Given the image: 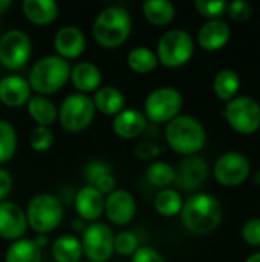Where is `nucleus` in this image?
Wrapping results in <instances>:
<instances>
[{"label": "nucleus", "instance_id": "obj_1", "mask_svg": "<svg viewBox=\"0 0 260 262\" xmlns=\"http://www.w3.org/2000/svg\"><path fill=\"white\" fill-rule=\"evenodd\" d=\"M182 226L195 235H208L222 221V206L210 193H193L181 209Z\"/></svg>", "mask_w": 260, "mask_h": 262}, {"label": "nucleus", "instance_id": "obj_2", "mask_svg": "<svg viewBox=\"0 0 260 262\" xmlns=\"http://www.w3.org/2000/svg\"><path fill=\"white\" fill-rule=\"evenodd\" d=\"M164 137L169 147L184 157L198 155L207 143V132L202 123L192 115H178L166 124Z\"/></svg>", "mask_w": 260, "mask_h": 262}, {"label": "nucleus", "instance_id": "obj_3", "mask_svg": "<svg viewBox=\"0 0 260 262\" xmlns=\"http://www.w3.org/2000/svg\"><path fill=\"white\" fill-rule=\"evenodd\" d=\"M132 32V17L126 8L107 6L93 20L92 35L95 41L106 48H120L127 41Z\"/></svg>", "mask_w": 260, "mask_h": 262}, {"label": "nucleus", "instance_id": "obj_4", "mask_svg": "<svg viewBox=\"0 0 260 262\" xmlns=\"http://www.w3.org/2000/svg\"><path fill=\"white\" fill-rule=\"evenodd\" d=\"M70 68L72 66L69 61L57 54L44 55L31 66L26 80L31 86V91H34L37 95L48 97L58 92L69 81Z\"/></svg>", "mask_w": 260, "mask_h": 262}, {"label": "nucleus", "instance_id": "obj_5", "mask_svg": "<svg viewBox=\"0 0 260 262\" xmlns=\"http://www.w3.org/2000/svg\"><path fill=\"white\" fill-rule=\"evenodd\" d=\"M26 221L37 235H48L55 230L63 220V204L51 193H38L32 196L26 207Z\"/></svg>", "mask_w": 260, "mask_h": 262}, {"label": "nucleus", "instance_id": "obj_6", "mask_svg": "<svg viewBox=\"0 0 260 262\" xmlns=\"http://www.w3.org/2000/svg\"><path fill=\"white\" fill-rule=\"evenodd\" d=\"M155 52L159 64L166 68H181L193 57L195 40L185 29H170L161 35Z\"/></svg>", "mask_w": 260, "mask_h": 262}, {"label": "nucleus", "instance_id": "obj_7", "mask_svg": "<svg viewBox=\"0 0 260 262\" xmlns=\"http://www.w3.org/2000/svg\"><path fill=\"white\" fill-rule=\"evenodd\" d=\"M184 106L182 94L170 86H161L153 89L144 100L143 114L147 121L152 123H169L178 115H181Z\"/></svg>", "mask_w": 260, "mask_h": 262}, {"label": "nucleus", "instance_id": "obj_8", "mask_svg": "<svg viewBox=\"0 0 260 262\" xmlns=\"http://www.w3.org/2000/svg\"><path fill=\"white\" fill-rule=\"evenodd\" d=\"M95 106L92 97L74 92L69 94L58 107V121L67 132L77 134L87 129L95 118Z\"/></svg>", "mask_w": 260, "mask_h": 262}, {"label": "nucleus", "instance_id": "obj_9", "mask_svg": "<svg viewBox=\"0 0 260 262\" xmlns=\"http://www.w3.org/2000/svg\"><path fill=\"white\" fill-rule=\"evenodd\" d=\"M222 115L230 127L242 135H251L260 129V104L253 97H234L227 101Z\"/></svg>", "mask_w": 260, "mask_h": 262}, {"label": "nucleus", "instance_id": "obj_10", "mask_svg": "<svg viewBox=\"0 0 260 262\" xmlns=\"http://www.w3.org/2000/svg\"><path fill=\"white\" fill-rule=\"evenodd\" d=\"M32 41L21 29H9L0 35V68L18 71L29 61Z\"/></svg>", "mask_w": 260, "mask_h": 262}, {"label": "nucleus", "instance_id": "obj_11", "mask_svg": "<svg viewBox=\"0 0 260 262\" xmlns=\"http://www.w3.org/2000/svg\"><path fill=\"white\" fill-rule=\"evenodd\" d=\"M113 236L115 233L106 223H89L81 233L83 255L89 262H107L113 252Z\"/></svg>", "mask_w": 260, "mask_h": 262}, {"label": "nucleus", "instance_id": "obj_12", "mask_svg": "<svg viewBox=\"0 0 260 262\" xmlns=\"http://www.w3.org/2000/svg\"><path fill=\"white\" fill-rule=\"evenodd\" d=\"M251 172V164L248 158L241 152H225L222 154L213 167V175L216 181L224 187H238L247 181Z\"/></svg>", "mask_w": 260, "mask_h": 262}, {"label": "nucleus", "instance_id": "obj_13", "mask_svg": "<svg viewBox=\"0 0 260 262\" xmlns=\"http://www.w3.org/2000/svg\"><path fill=\"white\" fill-rule=\"evenodd\" d=\"M208 177V164L199 155H190L179 161L175 169V184L184 192H196Z\"/></svg>", "mask_w": 260, "mask_h": 262}, {"label": "nucleus", "instance_id": "obj_14", "mask_svg": "<svg viewBox=\"0 0 260 262\" xmlns=\"http://www.w3.org/2000/svg\"><path fill=\"white\" fill-rule=\"evenodd\" d=\"M104 215L115 226L129 224L136 215V201L129 190L115 189L104 198Z\"/></svg>", "mask_w": 260, "mask_h": 262}, {"label": "nucleus", "instance_id": "obj_15", "mask_svg": "<svg viewBox=\"0 0 260 262\" xmlns=\"http://www.w3.org/2000/svg\"><path fill=\"white\" fill-rule=\"evenodd\" d=\"M28 230V221L25 210L12 203L2 201L0 203V238L6 241L21 239Z\"/></svg>", "mask_w": 260, "mask_h": 262}, {"label": "nucleus", "instance_id": "obj_16", "mask_svg": "<svg viewBox=\"0 0 260 262\" xmlns=\"http://www.w3.org/2000/svg\"><path fill=\"white\" fill-rule=\"evenodd\" d=\"M54 48L58 57L64 60L78 58L86 49V37L83 31L74 25L61 26L54 37Z\"/></svg>", "mask_w": 260, "mask_h": 262}, {"label": "nucleus", "instance_id": "obj_17", "mask_svg": "<svg viewBox=\"0 0 260 262\" xmlns=\"http://www.w3.org/2000/svg\"><path fill=\"white\" fill-rule=\"evenodd\" d=\"M104 195H101L95 187L92 186H84L81 187L75 198V210L80 220L84 223H95L104 215Z\"/></svg>", "mask_w": 260, "mask_h": 262}, {"label": "nucleus", "instance_id": "obj_18", "mask_svg": "<svg viewBox=\"0 0 260 262\" xmlns=\"http://www.w3.org/2000/svg\"><path fill=\"white\" fill-rule=\"evenodd\" d=\"M147 124H149V121L141 111L126 107L118 115L113 117L112 129L118 138L136 140L147 130Z\"/></svg>", "mask_w": 260, "mask_h": 262}, {"label": "nucleus", "instance_id": "obj_19", "mask_svg": "<svg viewBox=\"0 0 260 262\" xmlns=\"http://www.w3.org/2000/svg\"><path fill=\"white\" fill-rule=\"evenodd\" d=\"M31 86L28 80L21 75L11 74L0 77V101L9 107L25 106L31 95Z\"/></svg>", "mask_w": 260, "mask_h": 262}, {"label": "nucleus", "instance_id": "obj_20", "mask_svg": "<svg viewBox=\"0 0 260 262\" xmlns=\"http://www.w3.org/2000/svg\"><path fill=\"white\" fill-rule=\"evenodd\" d=\"M231 37L230 25L222 20H207L198 31V43L207 52H215L222 49Z\"/></svg>", "mask_w": 260, "mask_h": 262}, {"label": "nucleus", "instance_id": "obj_21", "mask_svg": "<svg viewBox=\"0 0 260 262\" xmlns=\"http://www.w3.org/2000/svg\"><path fill=\"white\" fill-rule=\"evenodd\" d=\"M69 80L74 84V88L77 89V92L89 95L92 92L95 94L101 88L103 74H101V69L95 63L80 61L70 68Z\"/></svg>", "mask_w": 260, "mask_h": 262}, {"label": "nucleus", "instance_id": "obj_22", "mask_svg": "<svg viewBox=\"0 0 260 262\" xmlns=\"http://www.w3.org/2000/svg\"><path fill=\"white\" fill-rule=\"evenodd\" d=\"M21 11L31 23L48 26L58 17L60 8L54 0H23Z\"/></svg>", "mask_w": 260, "mask_h": 262}, {"label": "nucleus", "instance_id": "obj_23", "mask_svg": "<svg viewBox=\"0 0 260 262\" xmlns=\"http://www.w3.org/2000/svg\"><path fill=\"white\" fill-rule=\"evenodd\" d=\"M95 111L115 117L123 109H126V95L115 86H103L92 97Z\"/></svg>", "mask_w": 260, "mask_h": 262}, {"label": "nucleus", "instance_id": "obj_24", "mask_svg": "<svg viewBox=\"0 0 260 262\" xmlns=\"http://www.w3.org/2000/svg\"><path fill=\"white\" fill-rule=\"evenodd\" d=\"M26 109L29 117L37 123V126L51 127L58 120V109L48 97L34 95L26 103Z\"/></svg>", "mask_w": 260, "mask_h": 262}, {"label": "nucleus", "instance_id": "obj_25", "mask_svg": "<svg viewBox=\"0 0 260 262\" xmlns=\"http://www.w3.org/2000/svg\"><path fill=\"white\" fill-rule=\"evenodd\" d=\"M141 8L146 20L153 26H166L176 15V8L169 0H146Z\"/></svg>", "mask_w": 260, "mask_h": 262}, {"label": "nucleus", "instance_id": "obj_26", "mask_svg": "<svg viewBox=\"0 0 260 262\" xmlns=\"http://www.w3.org/2000/svg\"><path fill=\"white\" fill-rule=\"evenodd\" d=\"M52 258L55 262H80L83 247L75 235H61L52 243Z\"/></svg>", "mask_w": 260, "mask_h": 262}, {"label": "nucleus", "instance_id": "obj_27", "mask_svg": "<svg viewBox=\"0 0 260 262\" xmlns=\"http://www.w3.org/2000/svg\"><path fill=\"white\" fill-rule=\"evenodd\" d=\"M239 89H241V77L234 69L225 68L216 74L213 80V91L218 98L227 103L234 97H238Z\"/></svg>", "mask_w": 260, "mask_h": 262}, {"label": "nucleus", "instance_id": "obj_28", "mask_svg": "<svg viewBox=\"0 0 260 262\" xmlns=\"http://www.w3.org/2000/svg\"><path fill=\"white\" fill-rule=\"evenodd\" d=\"M5 262H41V249L31 238H21L8 247Z\"/></svg>", "mask_w": 260, "mask_h": 262}, {"label": "nucleus", "instance_id": "obj_29", "mask_svg": "<svg viewBox=\"0 0 260 262\" xmlns=\"http://www.w3.org/2000/svg\"><path fill=\"white\" fill-rule=\"evenodd\" d=\"M156 52L147 46H136L127 54V66L136 74H150L158 68Z\"/></svg>", "mask_w": 260, "mask_h": 262}, {"label": "nucleus", "instance_id": "obj_30", "mask_svg": "<svg viewBox=\"0 0 260 262\" xmlns=\"http://www.w3.org/2000/svg\"><path fill=\"white\" fill-rule=\"evenodd\" d=\"M184 200L181 196V193L176 189H161L153 201L155 210L156 213H159L164 218H172L181 213Z\"/></svg>", "mask_w": 260, "mask_h": 262}, {"label": "nucleus", "instance_id": "obj_31", "mask_svg": "<svg viewBox=\"0 0 260 262\" xmlns=\"http://www.w3.org/2000/svg\"><path fill=\"white\" fill-rule=\"evenodd\" d=\"M149 183L159 189H167L175 181V167L166 161H153L146 170Z\"/></svg>", "mask_w": 260, "mask_h": 262}, {"label": "nucleus", "instance_id": "obj_32", "mask_svg": "<svg viewBox=\"0 0 260 262\" xmlns=\"http://www.w3.org/2000/svg\"><path fill=\"white\" fill-rule=\"evenodd\" d=\"M18 137L15 127L6 121L0 120V164L8 163L17 152Z\"/></svg>", "mask_w": 260, "mask_h": 262}, {"label": "nucleus", "instance_id": "obj_33", "mask_svg": "<svg viewBox=\"0 0 260 262\" xmlns=\"http://www.w3.org/2000/svg\"><path fill=\"white\" fill-rule=\"evenodd\" d=\"M54 144V134L51 127L35 126L29 135V146L35 152H46Z\"/></svg>", "mask_w": 260, "mask_h": 262}, {"label": "nucleus", "instance_id": "obj_34", "mask_svg": "<svg viewBox=\"0 0 260 262\" xmlns=\"http://www.w3.org/2000/svg\"><path fill=\"white\" fill-rule=\"evenodd\" d=\"M139 247V239L133 232H120L113 236V252L123 256H132Z\"/></svg>", "mask_w": 260, "mask_h": 262}, {"label": "nucleus", "instance_id": "obj_35", "mask_svg": "<svg viewBox=\"0 0 260 262\" xmlns=\"http://www.w3.org/2000/svg\"><path fill=\"white\" fill-rule=\"evenodd\" d=\"M227 6L228 3L224 0H196L195 2L196 11L208 20L221 18V15L227 12Z\"/></svg>", "mask_w": 260, "mask_h": 262}, {"label": "nucleus", "instance_id": "obj_36", "mask_svg": "<svg viewBox=\"0 0 260 262\" xmlns=\"http://www.w3.org/2000/svg\"><path fill=\"white\" fill-rule=\"evenodd\" d=\"M227 14L230 15V18L233 21L242 23V21H247L253 15V6L248 2H244V0L231 2L227 6Z\"/></svg>", "mask_w": 260, "mask_h": 262}, {"label": "nucleus", "instance_id": "obj_37", "mask_svg": "<svg viewBox=\"0 0 260 262\" xmlns=\"http://www.w3.org/2000/svg\"><path fill=\"white\" fill-rule=\"evenodd\" d=\"M242 239L251 246V247H260V218H250L242 226Z\"/></svg>", "mask_w": 260, "mask_h": 262}, {"label": "nucleus", "instance_id": "obj_38", "mask_svg": "<svg viewBox=\"0 0 260 262\" xmlns=\"http://www.w3.org/2000/svg\"><path fill=\"white\" fill-rule=\"evenodd\" d=\"M110 167L109 164H106L101 160H93L90 163H87V166L84 167V180L87 183V186H93L97 183V180L106 173H110Z\"/></svg>", "mask_w": 260, "mask_h": 262}, {"label": "nucleus", "instance_id": "obj_39", "mask_svg": "<svg viewBox=\"0 0 260 262\" xmlns=\"http://www.w3.org/2000/svg\"><path fill=\"white\" fill-rule=\"evenodd\" d=\"M132 262H166V259L156 249L149 246H139L132 255Z\"/></svg>", "mask_w": 260, "mask_h": 262}, {"label": "nucleus", "instance_id": "obj_40", "mask_svg": "<svg viewBox=\"0 0 260 262\" xmlns=\"http://www.w3.org/2000/svg\"><path fill=\"white\" fill-rule=\"evenodd\" d=\"M159 152H161V149L152 141H141L133 149V154L139 160H155L159 155Z\"/></svg>", "mask_w": 260, "mask_h": 262}, {"label": "nucleus", "instance_id": "obj_41", "mask_svg": "<svg viewBox=\"0 0 260 262\" xmlns=\"http://www.w3.org/2000/svg\"><path fill=\"white\" fill-rule=\"evenodd\" d=\"M92 187H95L101 195L107 196V195H110V193L115 190V187H116V180H115V177H113L112 172H110V173H106V175L100 177V178L97 180V183H95Z\"/></svg>", "mask_w": 260, "mask_h": 262}, {"label": "nucleus", "instance_id": "obj_42", "mask_svg": "<svg viewBox=\"0 0 260 262\" xmlns=\"http://www.w3.org/2000/svg\"><path fill=\"white\" fill-rule=\"evenodd\" d=\"M12 186H14V181H12L11 173L6 169L0 167V203L6 201L8 195L12 190Z\"/></svg>", "mask_w": 260, "mask_h": 262}, {"label": "nucleus", "instance_id": "obj_43", "mask_svg": "<svg viewBox=\"0 0 260 262\" xmlns=\"http://www.w3.org/2000/svg\"><path fill=\"white\" fill-rule=\"evenodd\" d=\"M86 223L83 221V220H80V218H77V220H74L72 223H70V227H72V230H75L77 233H83L84 232V229H86Z\"/></svg>", "mask_w": 260, "mask_h": 262}, {"label": "nucleus", "instance_id": "obj_44", "mask_svg": "<svg viewBox=\"0 0 260 262\" xmlns=\"http://www.w3.org/2000/svg\"><path fill=\"white\" fill-rule=\"evenodd\" d=\"M34 243L40 247V249H43V247H46L48 246V243H49V239H48V235H37L35 238H34Z\"/></svg>", "mask_w": 260, "mask_h": 262}, {"label": "nucleus", "instance_id": "obj_45", "mask_svg": "<svg viewBox=\"0 0 260 262\" xmlns=\"http://www.w3.org/2000/svg\"><path fill=\"white\" fill-rule=\"evenodd\" d=\"M12 2L11 0H0V14H5L11 8Z\"/></svg>", "mask_w": 260, "mask_h": 262}, {"label": "nucleus", "instance_id": "obj_46", "mask_svg": "<svg viewBox=\"0 0 260 262\" xmlns=\"http://www.w3.org/2000/svg\"><path fill=\"white\" fill-rule=\"evenodd\" d=\"M244 262H260V252H256V253L250 255Z\"/></svg>", "mask_w": 260, "mask_h": 262}, {"label": "nucleus", "instance_id": "obj_47", "mask_svg": "<svg viewBox=\"0 0 260 262\" xmlns=\"http://www.w3.org/2000/svg\"><path fill=\"white\" fill-rule=\"evenodd\" d=\"M0 35H2V25H0Z\"/></svg>", "mask_w": 260, "mask_h": 262}, {"label": "nucleus", "instance_id": "obj_48", "mask_svg": "<svg viewBox=\"0 0 260 262\" xmlns=\"http://www.w3.org/2000/svg\"><path fill=\"white\" fill-rule=\"evenodd\" d=\"M87 262H89V261H87Z\"/></svg>", "mask_w": 260, "mask_h": 262}]
</instances>
